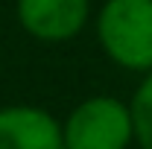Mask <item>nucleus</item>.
<instances>
[{
  "label": "nucleus",
  "mask_w": 152,
  "mask_h": 149,
  "mask_svg": "<svg viewBox=\"0 0 152 149\" xmlns=\"http://www.w3.org/2000/svg\"><path fill=\"white\" fill-rule=\"evenodd\" d=\"M105 53L129 70H152V0H108L99 12Z\"/></svg>",
  "instance_id": "f257e3e1"
},
{
  "label": "nucleus",
  "mask_w": 152,
  "mask_h": 149,
  "mask_svg": "<svg viewBox=\"0 0 152 149\" xmlns=\"http://www.w3.org/2000/svg\"><path fill=\"white\" fill-rule=\"evenodd\" d=\"M64 149H129L134 140L132 111L114 96H91L61 126Z\"/></svg>",
  "instance_id": "f03ea898"
},
{
  "label": "nucleus",
  "mask_w": 152,
  "mask_h": 149,
  "mask_svg": "<svg viewBox=\"0 0 152 149\" xmlns=\"http://www.w3.org/2000/svg\"><path fill=\"white\" fill-rule=\"evenodd\" d=\"M0 149H64L61 123L38 105L0 108Z\"/></svg>",
  "instance_id": "7ed1b4c3"
},
{
  "label": "nucleus",
  "mask_w": 152,
  "mask_h": 149,
  "mask_svg": "<svg viewBox=\"0 0 152 149\" xmlns=\"http://www.w3.org/2000/svg\"><path fill=\"white\" fill-rule=\"evenodd\" d=\"M18 20L41 41H67L88 20V0H18Z\"/></svg>",
  "instance_id": "20e7f679"
},
{
  "label": "nucleus",
  "mask_w": 152,
  "mask_h": 149,
  "mask_svg": "<svg viewBox=\"0 0 152 149\" xmlns=\"http://www.w3.org/2000/svg\"><path fill=\"white\" fill-rule=\"evenodd\" d=\"M132 129L134 140L140 143V149H152V73L140 82V88L132 96Z\"/></svg>",
  "instance_id": "39448f33"
}]
</instances>
